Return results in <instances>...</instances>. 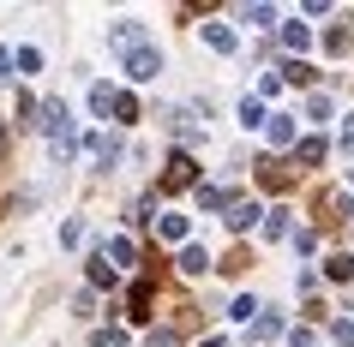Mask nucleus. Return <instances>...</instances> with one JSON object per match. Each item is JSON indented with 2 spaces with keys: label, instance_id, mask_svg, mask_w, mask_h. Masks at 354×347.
Here are the masks:
<instances>
[{
  "label": "nucleus",
  "instance_id": "nucleus-1",
  "mask_svg": "<svg viewBox=\"0 0 354 347\" xmlns=\"http://www.w3.org/2000/svg\"><path fill=\"white\" fill-rule=\"evenodd\" d=\"M127 72L138 78V84H150V78L162 72V54H156V48L145 42V48H132V54H127Z\"/></svg>",
  "mask_w": 354,
  "mask_h": 347
},
{
  "label": "nucleus",
  "instance_id": "nucleus-2",
  "mask_svg": "<svg viewBox=\"0 0 354 347\" xmlns=\"http://www.w3.org/2000/svg\"><path fill=\"white\" fill-rule=\"evenodd\" d=\"M192 180H198V162H192V156H174L168 174H162V192H180V186H192Z\"/></svg>",
  "mask_w": 354,
  "mask_h": 347
},
{
  "label": "nucleus",
  "instance_id": "nucleus-3",
  "mask_svg": "<svg viewBox=\"0 0 354 347\" xmlns=\"http://www.w3.org/2000/svg\"><path fill=\"white\" fill-rule=\"evenodd\" d=\"M205 42L216 48V54H234V48H241V37H234V24H205Z\"/></svg>",
  "mask_w": 354,
  "mask_h": 347
},
{
  "label": "nucleus",
  "instance_id": "nucleus-4",
  "mask_svg": "<svg viewBox=\"0 0 354 347\" xmlns=\"http://www.w3.org/2000/svg\"><path fill=\"white\" fill-rule=\"evenodd\" d=\"M324 48L330 54H348L354 48V19H336V30H324Z\"/></svg>",
  "mask_w": 354,
  "mask_h": 347
},
{
  "label": "nucleus",
  "instance_id": "nucleus-5",
  "mask_svg": "<svg viewBox=\"0 0 354 347\" xmlns=\"http://www.w3.org/2000/svg\"><path fill=\"white\" fill-rule=\"evenodd\" d=\"M205 270H210V252L187 239V246H180V275H205Z\"/></svg>",
  "mask_w": 354,
  "mask_h": 347
},
{
  "label": "nucleus",
  "instance_id": "nucleus-6",
  "mask_svg": "<svg viewBox=\"0 0 354 347\" xmlns=\"http://www.w3.org/2000/svg\"><path fill=\"white\" fill-rule=\"evenodd\" d=\"M156 234L174 239V246H187V239H192V221L187 216H162V221H156Z\"/></svg>",
  "mask_w": 354,
  "mask_h": 347
},
{
  "label": "nucleus",
  "instance_id": "nucleus-7",
  "mask_svg": "<svg viewBox=\"0 0 354 347\" xmlns=\"http://www.w3.org/2000/svg\"><path fill=\"white\" fill-rule=\"evenodd\" d=\"M114 264H120V270H132V264H138V246H132L127 234H120V239H109V270H114Z\"/></svg>",
  "mask_w": 354,
  "mask_h": 347
},
{
  "label": "nucleus",
  "instance_id": "nucleus-8",
  "mask_svg": "<svg viewBox=\"0 0 354 347\" xmlns=\"http://www.w3.org/2000/svg\"><path fill=\"white\" fill-rule=\"evenodd\" d=\"M264 126H270V144H277V150H288V144H295V120H288V114H270Z\"/></svg>",
  "mask_w": 354,
  "mask_h": 347
},
{
  "label": "nucleus",
  "instance_id": "nucleus-9",
  "mask_svg": "<svg viewBox=\"0 0 354 347\" xmlns=\"http://www.w3.org/2000/svg\"><path fill=\"white\" fill-rule=\"evenodd\" d=\"M295 156H300L306 168H318L324 156H330V144H324V138H300V144H295Z\"/></svg>",
  "mask_w": 354,
  "mask_h": 347
},
{
  "label": "nucleus",
  "instance_id": "nucleus-10",
  "mask_svg": "<svg viewBox=\"0 0 354 347\" xmlns=\"http://www.w3.org/2000/svg\"><path fill=\"white\" fill-rule=\"evenodd\" d=\"M84 150H91V156H96L102 168H114V162H120V144H114V138H84Z\"/></svg>",
  "mask_w": 354,
  "mask_h": 347
},
{
  "label": "nucleus",
  "instance_id": "nucleus-11",
  "mask_svg": "<svg viewBox=\"0 0 354 347\" xmlns=\"http://www.w3.org/2000/svg\"><path fill=\"white\" fill-rule=\"evenodd\" d=\"M114 102H120L114 84H91V114H114Z\"/></svg>",
  "mask_w": 354,
  "mask_h": 347
},
{
  "label": "nucleus",
  "instance_id": "nucleus-12",
  "mask_svg": "<svg viewBox=\"0 0 354 347\" xmlns=\"http://www.w3.org/2000/svg\"><path fill=\"white\" fill-rule=\"evenodd\" d=\"M114 48H120V54L145 48V30H138V24H114Z\"/></svg>",
  "mask_w": 354,
  "mask_h": 347
},
{
  "label": "nucleus",
  "instance_id": "nucleus-13",
  "mask_svg": "<svg viewBox=\"0 0 354 347\" xmlns=\"http://www.w3.org/2000/svg\"><path fill=\"white\" fill-rule=\"evenodd\" d=\"M252 221H259V204H228V228H234V234H246Z\"/></svg>",
  "mask_w": 354,
  "mask_h": 347
},
{
  "label": "nucleus",
  "instance_id": "nucleus-14",
  "mask_svg": "<svg viewBox=\"0 0 354 347\" xmlns=\"http://www.w3.org/2000/svg\"><path fill=\"white\" fill-rule=\"evenodd\" d=\"M127 221H132V228L156 221V198H132V204H127Z\"/></svg>",
  "mask_w": 354,
  "mask_h": 347
},
{
  "label": "nucleus",
  "instance_id": "nucleus-15",
  "mask_svg": "<svg viewBox=\"0 0 354 347\" xmlns=\"http://www.w3.org/2000/svg\"><path fill=\"white\" fill-rule=\"evenodd\" d=\"M288 234H295L288 210H270V221H264V239H288Z\"/></svg>",
  "mask_w": 354,
  "mask_h": 347
},
{
  "label": "nucleus",
  "instance_id": "nucleus-16",
  "mask_svg": "<svg viewBox=\"0 0 354 347\" xmlns=\"http://www.w3.org/2000/svg\"><path fill=\"white\" fill-rule=\"evenodd\" d=\"M228 317H234V324H252V317H259V299H252V293H241V299L228 306Z\"/></svg>",
  "mask_w": 354,
  "mask_h": 347
},
{
  "label": "nucleus",
  "instance_id": "nucleus-17",
  "mask_svg": "<svg viewBox=\"0 0 354 347\" xmlns=\"http://www.w3.org/2000/svg\"><path fill=\"white\" fill-rule=\"evenodd\" d=\"M12 66L19 72H42V48H12Z\"/></svg>",
  "mask_w": 354,
  "mask_h": 347
},
{
  "label": "nucleus",
  "instance_id": "nucleus-18",
  "mask_svg": "<svg viewBox=\"0 0 354 347\" xmlns=\"http://www.w3.org/2000/svg\"><path fill=\"white\" fill-rule=\"evenodd\" d=\"M234 114H241V126H264V102H259V96H246Z\"/></svg>",
  "mask_w": 354,
  "mask_h": 347
},
{
  "label": "nucleus",
  "instance_id": "nucleus-19",
  "mask_svg": "<svg viewBox=\"0 0 354 347\" xmlns=\"http://www.w3.org/2000/svg\"><path fill=\"white\" fill-rule=\"evenodd\" d=\"M282 78H288V84H313V66H306V60H288V66H282Z\"/></svg>",
  "mask_w": 354,
  "mask_h": 347
},
{
  "label": "nucleus",
  "instance_id": "nucleus-20",
  "mask_svg": "<svg viewBox=\"0 0 354 347\" xmlns=\"http://www.w3.org/2000/svg\"><path fill=\"white\" fill-rule=\"evenodd\" d=\"M145 306H150V281H138V288L127 293V311H132V317H145Z\"/></svg>",
  "mask_w": 354,
  "mask_h": 347
},
{
  "label": "nucleus",
  "instance_id": "nucleus-21",
  "mask_svg": "<svg viewBox=\"0 0 354 347\" xmlns=\"http://www.w3.org/2000/svg\"><path fill=\"white\" fill-rule=\"evenodd\" d=\"M234 19H246V24H270V19H277V6H241Z\"/></svg>",
  "mask_w": 354,
  "mask_h": 347
},
{
  "label": "nucleus",
  "instance_id": "nucleus-22",
  "mask_svg": "<svg viewBox=\"0 0 354 347\" xmlns=\"http://www.w3.org/2000/svg\"><path fill=\"white\" fill-rule=\"evenodd\" d=\"M114 120H120V126H132V120H138V96H120V102H114Z\"/></svg>",
  "mask_w": 354,
  "mask_h": 347
},
{
  "label": "nucleus",
  "instance_id": "nucleus-23",
  "mask_svg": "<svg viewBox=\"0 0 354 347\" xmlns=\"http://www.w3.org/2000/svg\"><path fill=\"white\" fill-rule=\"evenodd\" d=\"M259 180L270 186V192H277V186H288V168H277V162H264V168H259Z\"/></svg>",
  "mask_w": 354,
  "mask_h": 347
},
{
  "label": "nucleus",
  "instance_id": "nucleus-24",
  "mask_svg": "<svg viewBox=\"0 0 354 347\" xmlns=\"http://www.w3.org/2000/svg\"><path fill=\"white\" fill-rule=\"evenodd\" d=\"M330 341L336 347H354V324H348V317H336V324H330Z\"/></svg>",
  "mask_w": 354,
  "mask_h": 347
},
{
  "label": "nucleus",
  "instance_id": "nucleus-25",
  "mask_svg": "<svg viewBox=\"0 0 354 347\" xmlns=\"http://www.w3.org/2000/svg\"><path fill=\"white\" fill-rule=\"evenodd\" d=\"M282 42H288V48H306L313 37H306V24H282Z\"/></svg>",
  "mask_w": 354,
  "mask_h": 347
},
{
  "label": "nucleus",
  "instance_id": "nucleus-26",
  "mask_svg": "<svg viewBox=\"0 0 354 347\" xmlns=\"http://www.w3.org/2000/svg\"><path fill=\"white\" fill-rule=\"evenodd\" d=\"M60 246H84V221H78V216L60 228Z\"/></svg>",
  "mask_w": 354,
  "mask_h": 347
},
{
  "label": "nucleus",
  "instance_id": "nucleus-27",
  "mask_svg": "<svg viewBox=\"0 0 354 347\" xmlns=\"http://www.w3.org/2000/svg\"><path fill=\"white\" fill-rule=\"evenodd\" d=\"M324 270H330V281H348V275H354V257H330Z\"/></svg>",
  "mask_w": 354,
  "mask_h": 347
},
{
  "label": "nucleus",
  "instance_id": "nucleus-28",
  "mask_svg": "<svg viewBox=\"0 0 354 347\" xmlns=\"http://www.w3.org/2000/svg\"><path fill=\"white\" fill-rule=\"evenodd\" d=\"M264 96H282V72H264L259 78V102H264Z\"/></svg>",
  "mask_w": 354,
  "mask_h": 347
},
{
  "label": "nucleus",
  "instance_id": "nucleus-29",
  "mask_svg": "<svg viewBox=\"0 0 354 347\" xmlns=\"http://www.w3.org/2000/svg\"><path fill=\"white\" fill-rule=\"evenodd\" d=\"M306 114H313V120H324V126H330V96H313V102H306Z\"/></svg>",
  "mask_w": 354,
  "mask_h": 347
},
{
  "label": "nucleus",
  "instance_id": "nucleus-30",
  "mask_svg": "<svg viewBox=\"0 0 354 347\" xmlns=\"http://www.w3.org/2000/svg\"><path fill=\"white\" fill-rule=\"evenodd\" d=\"M96 347H127V335H120V329H102V335H96Z\"/></svg>",
  "mask_w": 354,
  "mask_h": 347
},
{
  "label": "nucleus",
  "instance_id": "nucleus-31",
  "mask_svg": "<svg viewBox=\"0 0 354 347\" xmlns=\"http://www.w3.org/2000/svg\"><path fill=\"white\" fill-rule=\"evenodd\" d=\"M342 150H348V156H354V114H348V120H342Z\"/></svg>",
  "mask_w": 354,
  "mask_h": 347
},
{
  "label": "nucleus",
  "instance_id": "nucleus-32",
  "mask_svg": "<svg viewBox=\"0 0 354 347\" xmlns=\"http://www.w3.org/2000/svg\"><path fill=\"white\" fill-rule=\"evenodd\" d=\"M288 347H313V335H306V329H295V335H288Z\"/></svg>",
  "mask_w": 354,
  "mask_h": 347
},
{
  "label": "nucleus",
  "instance_id": "nucleus-33",
  "mask_svg": "<svg viewBox=\"0 0 354 347\" xmlns=\"http://www.w3.org/2000/svg\"><path fill=\"white\" fill-rule=\"evenodd\" d=\"M6 66H12V54H6V48H0V84H6Z\"/></svg>",
  "mask_w": 354,
  "mask_h": 347
}]
</instances>
